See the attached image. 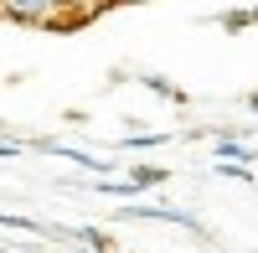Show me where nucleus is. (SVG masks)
Returning <instances> with one entry per match:
<instances>
[{
  "instance_id": "nucleus-6",
  "label": "nucleus",
  "mask_w": 258,
  "mask_h": 253,
  "mask_svg": "<svg viewBox=\"0 0 258 253\" xmlns=\"http://www.w3.org/2000/svg\"><path fill=\"white\" fill-rule=\"evenodd\" d=\"M170 135H155V130H150V135H129L124 140V150H155V145H165Z\"/></svg>"
},
{
  "instance_id": "nucleus-2",
  "label": "nucleus",
  "mask_w": 258,
  "mask_h": 253,
  "mask_svg": "<svg viewBox=\"0 0 258 253\" xmlns=\"http://www.w3.org/2000/svg\"><path fill=\"white\" fill-rule=\"evenodd\" d=\"M124 217H150V222H176V227H191V233H197V217H191V212H181V207H124Z\"/></svg>"
},
{
  "instance_id": "nucleus-5",
  "label": "nucleus",
  "mask_w": 258,
  "mask_h": 253,
  "mask_svg": "<svg viewBox=\"0 0 258 253\" xmlns=\"http://www.w3.org/2000/svg\"><path fill=\"white\" fill-rule=\"evenodd\" d=\"M129 181H135L140 192H145V186H160V181H165V165H135V171H129Z\"/></svg>"
},
{
  "instance_id": "nucleus-3",
  "label": "nucleus",
  "mask_w": 258,
  "mask_h": 253,
  "mask_svg": "<svg viewBox=\"0 0 258 253\" xmlns=\"http://www.w3.org/2000/svg\"><path fill=\"white\" fill-rule=\"evenodd\" d=\"M238 160H258V150L243 140H217V165H238Z\"/></svg>"
},
{
  "instance_id": "nucleus-1",
  "label": "nucleus",
  "mask_w": 258,
  "mask_h": 253,
  "mask_svg": "<svg viewBox=\"0 0 258 253\" xmlns=\"http://www.w3.org/2000/svg\"><path fill=\"white\" fill-rule=\"evenodd\" d=\"M41 150L57 155V160H68V165H83V171H93L98 181H114V165H119V160H98V155H88V150H73V145H57V140H41Z\"/></svg>"
},
{
  "instance_id": "nucleus-4",
  "label": "nucleus",
  "mask_w": 258,
  "mask_h": 253,
  "mask_svg": "<svg viewBox=\"0 0 258 253\" xmlns=\"http://www.w3.org/2000/svg\"><path fill=\"white\" fill-rule=\"evenodd\" d=\"M73 238H83V248H88V253H109V248H114L103 227H73Z\"/></svg>"
}]
</instances>
